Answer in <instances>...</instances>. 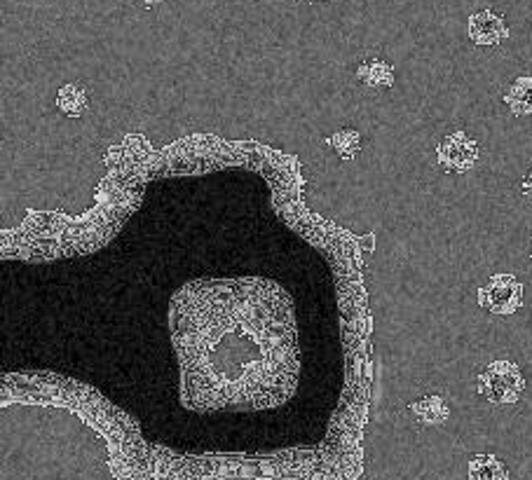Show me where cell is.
<instances>
[{
  "mask_svg": "<svg viewBox=\"0 0 532 480\" xmlns=\"http://www.w3.org/2000/svg\"><path fill=\"white\" fill-rule=\"evenodd\" d=\"M467 478L469 480H509V469L500 457L476 455L469 459Z\"/></svg>",
  "mask_w": 532,
  "mask_h": 480,
  "instance_id": "obj_11",
  "label": "cell"
},
{
  "mask_svg": "<svg viewBox=\"0 0 532 480\" xmlns=\"http://www.w3.org/2000/svg\"><path fill=\"white\" fill-rule=\"evenodd\" d=\"M408 410H411L415 420L425 424V427H441V424H446L450 420V406L439 394L422 396V399L413 401Z\"/></svg>",
  "mask_w": 532,
  "mask_h": 480,
  "instance_id": "obj_7",
  "label": "cell"
},
{
  "mask_svg": "<svg viewBox=\"0 0 532 480\" xmlns=\"http://www.w3.org/2000/svg\"><path fill=\"white\" fill-rule=\"evenodd\" d=\"M136 3H141L143 8H155V5H162L167 3V0H136Z\"/></svg>",
  "mask_w": 532,
  "mask_h": 480,
  "instance_id": "obj_13",
  "label": "cell"
},
{
  "mask_svg": "<svg viewBox=\"0 0 532 480\" xmlns=\"http://www.w3.org/2000/svg\"><path fill=\"white\" fill-rule=\"evenodd\" d=\"M521 192H523L525 200L532 202V167L525 171V176H523V181H521Z\"/></svg>",
  "mask_w": 532,
  "mask_h": 480,
  "instance_id": "obj_12",
  "label": "cell"
},
{
  "mask_svg": "<svg viewBox=\"0 0 532 480\" xmlns=\"http://www.w3.org/2000/svg\"><path fill=\"white\" fill-rule=\"evenodd\" d=\"M308 3H329V0H308Z\"/></svg>",
  "mask_w": 532,
  "mask_h": 480,
  "instance_id": "obj_14",
  "label": "cell"
},
{
  "mask_svg": "<svg viewBox=\"0 0 532 480\" xmlns=\"http://www.w3.org/2000/svg\"><path fill=\"white\" fill-rule=\"evenodd\" d=\"M504 104L516 118H532V75H521L504 92Z\"/></svg>",
  "mask_w": 532,
  "mask_h": 480,
  "instance_id": "obj_9",
  "label": "cell"
},
{
  "mask_svg": "<svg viewBox=\"0 0 532 480\" xmlns=\"http://www.w3.org/2000/svg\"><path fill=\"white\" fill-rule=\"evenodd\" d=\"M169 321L188 406L261 408L296 387L293 305L272 281H195L176 293Z\"/></svg>",
  "mask_w": 532,
  "mask_h": 480,
  "instance_id": "obj_1",
  "label": "cell"
},
{
  "mask_svg": "<svg viewBox=\"0 0 532 480\" xmlns=\"http://www.w3.org/2000/svg\"><path fill=\"white\" fill-rule=\"evenodd\" d=\"M54 106L66 118H83L87 108H90V94L78 82H66V85L59 87L57 96H54Z\"/></svg>",
  "mask_w": 532,
  "mask_h": 480,
  "instance_id": "obj_8",
  "label": "cell"
},
{
  "mask_svg": "<svg viewBox=\"0 0 532 480\" xmlns=\"http://www.w3.org/2000/svg\"><path fill=\"white\" fill-rule=\"evenodd\" d=\"M467 36L479 47H497L509 38V26L500 12L483 8L467 19Z\"/></svg>",
  "mask_w": 532,
  "mask_h": 480,
  "instance_id": "obj_5",
  "label": "cell"
},
{
  "mask_svg": "<svg viewBox=\"0 0 532 480\" xmlns=\"http://www.w3.org/2000/svg\"><path fill=\"white\" fill-rule=\"evenodd\" d=\"M324 143L326 146H331L333 153H336L343 162H354L357 160V155L361 153L364 134L354 127H343V129H338V132H333L331 136H326Z\"/></svg>",
  "mask_w": 532,
  "mask_h": 480,
  "instance_id": "obj_10",
  "label": "cell"
},
{
  "mask_svg": "<svg viewBox=\"0 0 532 480\" xmlns=\"http://www.w3.org/2000/svg\"><path fill=\"white\" fill-rule=\"evenodd\" d=\"M530 258H532V249H530Z\"/></svg>",
  "mask_w": 532,
  "mask_h": 480,
  "instance_id": "obj_15",
  "label": "cell"
},
{
  "mask_svg": "<svg viewBox=\"0 0 532 480\" xmlns=\"http://www.w3.org/2000/svg\"><path fill=\"white\" fill-rule=\"evenodd\" d=\"M357 80L361 85L368 87V89H378V92H383V89H392L394 82H397V71H394V66L390 61L380 59V57H368L361 61L357 66Z\"/></svg>",
  "mask_w": 532,
  "mask_h": 480,
  "instance_id": "obj_6",
  "label": "cell"
},
{
  "mask_svg": "<svg viewBox=\"0 0 532 480\" xmlns=\"http://www.w3.org/2000/svg\"><path fill=\"white\" fill-rule=\"evenodd\" d=\"M523 293L525 288L514 274H493L486 284L479 288L476 300L483 312L493 314V317H511L523 307Z\"/></svg>",
  "mask_w": 532,
  "mask_h": 480,
  "instance_id": "obj_3",
  "label": "cell"
},
{
  "mask_svg": "<svg viewBox=\"0 0 532 480\" xmlns=\"http://www.w3.org/2000/svg\"><path fill=\"white\" fill-rule=\"evenodd\" d=\"M476 392L493 406H514L525 392V375L521 366L511 359L490 361L476 375Z\"/></svg>",
  "mask_w": 532,
  "mask_h": 480,
  "instance_id": "obj_2",
  "label": "cell"
},
{
  "mask_svg": "<svg viewBox=\"0 0 532 480\" xmlns=\"http://www.w3.org/2000/svg\"><path fill=\"white\" fill-rule=\"evenodd\" d=\"M479 157V141L472 139L467 132H462V129H455V132L443 136L439 146H436V162L446 174H469L479 164Z\"/></svg>",
  "mask_w": 532,
  "mask_h": 480,
  "instance_id": "obj_4",
  "label": "cell"
}]
</instances>
